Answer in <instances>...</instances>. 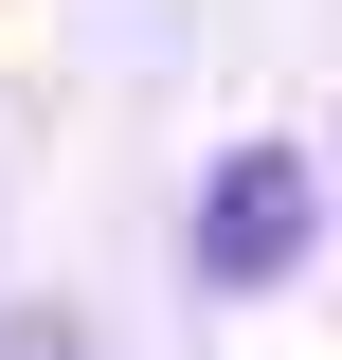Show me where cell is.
<instances>
[{
  "mask_svg": "<svg viewBox=\"0 0 342 360\" xmlns=\"http://www.w3.org/2000/svg\"><path fill=\"white\" fill-rule=\"evenodd\" d=\"M306 270V144H234L198 180V288H270Z\"/></svg>",
  "mask_w": 342,
  "mask_h": 360,
  "instance_id": "6da1fadb",
  "label": "cell"
}]
</instances>
